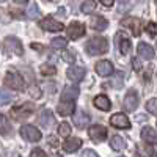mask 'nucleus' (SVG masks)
Listing matches in <instances>:
<instances>
[{"mask_svg":"<svg viewBox=\"0 0 157 157\" xmlns=\"http://www.w3.org/2000/svg\"><path fill=\"white\" fill-rule=\"evenodd\" d=\"M85 47L90 55H104L109 50V41L104 36H93L88 39Z\"/></svg>","mask_w":157,"mask_h":157,"instance_id":"obj_1","label":"nucleus"},{"mask_svg":"<svg viewBox=\"0 0 157 157\" xmlns=\"http://www.w3.org/2000/svg\"><path fill=\"white\" fill-rule=\"evenodd\" d=\"M5 85H8L11 90H16V91H22L25 88L22 75L14 72V71H8L6 72V75H5Z\"/></svg>","mask_w":157,"mask_h":157,"instance_id":"obj_2","label":"nucleus"},{"mask_svg":"<svg viewBox=\"0 0 157 157\" xmlns=\"http://www.w3.org/2000/svg\"><path fill=\"white\" fill-rule=\"evenodd\" d=\"M33 105L32 104H22L19 107L11 109V118L16 121H22V120H27V118L33 113Z\"/></svg>","mask_w":157,"mask_h":157,"instance_id":"obj_3","label":"nucleus"},{"mask_svg":"<svg viewBox=\"0 0 157 157\" xmlns=\"http://www.w3.org/2000/svg\"><path fill=\"white\" fill-rule=\"evenodd\" d=\"M5 54H14V55H22L24 54L22 43L16 36H6L5 38Z\"/></svg>","mask_w":157,"mask_h":157,"instance_id":"obj_4","label":"nucleus"},{"mask_svg":"<svg viewBox=\"0 0 157 157\" xmlns=\"http://www.w3.org/2000/svg\"><path fill=\"white\" fill-rule=\"evenodd\" d=\"M21 135L24 137V140L33 141V143L39 141V140H41V137H43L41 132H39V129L35 127V126H32V124H25V126H22V127H21Z\"/></svg>","mask_w":157,"mask_h":157,"instance_id":"obj_5","label":"nucleus"},{"mask_svg":"<svg viewBox=\"0 0 157 157\" xmlns=\"http://www.w3.org/2000/svg\"><path fill=\"white\" fill-rule=\"evenodd\" d=\"M88 135L93 141L101 143V141H104L107 138V127H104L101 124H94V126H91L88 129Z\"/></svg>","mask_w":157,"mask_h":157,"instance_id":"obj_6","label":"nucleus"},{"mask_svg":"<svg viewBox=\"0 0 157 157\" xmlns=\"http://www.w3.org/2000/svg\"><path fill=\"white\" fill-rule=\"evenodd\" d=\"M121 24L124 25V27H127L130 32H132L134 36H140L141 35V30H143V24L140 19L137 17H124L121 21Z\"/></svg>","mask_w":157,"mask_h":157,"instance_id":"obj_7","label":"nucleus"},{"mask_svg":"<svg viewBox=\"0 0 157 157\" xmlns=\"http://www.w3.org/2000/svg\"><path fill=\"white\" fill-rule=\"evenodd\" d=\"M39 25H41V29H44V30H47V32H61L64 27H63V24L61 22H58L57 19H54V17H50V16H47V17H44L41 22H39Z\"/></svg>","mask_w":157,"mask_h":157,"instance_id":"obj_8","label":"nucleus"},{"mask_svg":"<svg viewBox=\"0 0 157 157\" xmlns=\"http://www.w3.org/2000/svg\"><path fill=\"white\" fill-rule=\"evenodd\" d=\"M110 124L116 129H129L130 127V121L124 113H115L110 118Z\"/></svg>","mask_w":157,"mask_h":157,"instance_id":"obj_9","label":"nucleus"},{"mask_svg":"<svg viewBox=\"0 0 157 157\" xmlns=\"http://www.w3.org/2000/svg\"><path fill=\"white\" fill-rule=\"evenodd\" d=\"M85 35V25L82 22H71L68 27V36L71 39H78Z\"/></svg>","mask_w":157,"mask_h":157,"instance_id":"obj_10","label":"nucleus"},{"mask_svg":"<svg viewBox=\"0 0 157 157\" xmlns=\"http://www.w3.org/2000/svg\"><path fill=\"white\" fill-rule=\"evenodd\" d=\"M137 107H138V94H137V91L130 90V91H127V94L124 98V109L127 112H132Z\"/></svg>","mask_w":157,"mask_h":157,"instance_id":"obj_11","label":"nucleus"},{"mask_svg":"<svg viewBox=\"0 0 157 157\" xmlns=\"http://www.w3.org/2000/svg\"><path fill=\"white\" fill-rule=\"evenodd\" d=\"M116 44H118V49H120V52L123 55H127L130 52V39L123 32L116 33Z\"/></svg>","mask_w":157,"mask_h":157,"instance_id":"obj_12","label":"nucleus"},{"mask_svg":"<svg viewBox=\"0 0 157 157\" xmlns=\"http://www.w3.org/2000/svg\"><path fill=\"white\" fill-rule=\"evenodd\" d=\"M80 94V88L77 85H68L66 88L63 90V94H61V101H75Z\"/></svg>","mask_w":157,"mask_h":157,"instance_id":"obj_13","label":"nucleus"},{"mask_svg":"<svg viewBox=\"0 0 157 157\" xmlns=\"http://www.w3.org/2000/svg\"><path fill=\"white\" fill-rule=\"evenodd\" d=\"M66 75H68L69 80H72V82H80L82 78L85 77V68H80V66H71V68H68Z\"/></svg>","mask_w":157,"mask_h":157,"instance_id":"obj_14","label":"nucleus"},{"mask_svg":"<svg viewBox=\"0 0 157 157\" xmlns=\"http://www.w3.org/2000/svg\"><path fill=\"white\" fill-rule=\"evenodd\" d=\"M96 72L102 77H105V75H112L113 74V64L109 61V60H101L98 61L96 64Z\"/></svg>","mask_w":157,"mask_h":157,"instance_id":"obj_15","label":"nucleus"},{"mask_svg":"<svg viewBox=\"0 0 157 157\" xmlns=\"http://www.w3.org/2000/svg\"><path fill=\"white\" fill-rule=\"evenodd\" d=\"M78 148H82V140L78 137H69L63 143V149L66 152H75Z\"/></svg>","mask_w":157,"mask_h":157,"instance_id":"obj_16","label":"nucleus"},{"mask_svg":"<svg viewBox=\"0 0 157 157\" xmlns=\"http://www.w3.org/2000/svg\"><path fill=\"white\" fill-rule=\"evenodd\" d=\"M72 121H74V124H75L78 129H83V127H86L88 123H90V116H88L83 110H77V112L74 113V116H72Z\"/></svg>","mask_w":157,"mask_h":157,"instance_id":"obj_17","label":"nucleus"},{"mask_svg":"<svg viewBox=\"0 0 157 157\" xmlns=\"http://www.w3.org/2000/svg\"><path fill=\"white\" fill-rule=\"evenodd\" d=\"M141 138H143V141H145V143H149V145H157V132H155L152 127H149V126L141 129Z\"/></svg>","mask_w":157,"mask_h":157,"instance_id":"obj_18","label":"nucleus"},{"mask_svg":"<svg viewBox=\"0 0 157 157\" xmlns=\"http://www.w3.org/2000/svg\"><path fill=\"white\" fill-rule=\"evenodd\" d=\"M137 52H138V57L143 60H152L154 58V49L146 43H140L137 47Z\"/></svg>","mask_w":157,"mask_h":157,"instance_id":"obj_19","label":"nucleus"},{"mask_svg":"<svg viewBox=\"0 0 157 157\" xmlns=\"http://www.w3.org/2000/svg\"><path fill=\"white\" fill-rule=\"evenodd\" d=\"M75 105H74V101H61L57 107V113L61 116H68L71 113H74Z\"/></svg>","mask_w":157,"mask_h":157,"instance_id":"obj_20","label":"nucleus"},{"mask_svg":"<svg viewBox=\"0 0 157 157\" xmlns=\"http://www.w3.org/2000/svg\"><path fill=\"white\" fill-rule=\"evenodd\" d=\"M107 19L105 17H102V16H94L93 19H91V29L96 30V32H104L107 29Z\"/></svg>","mask_w":157,"mask_h":157,"instance_id":"obj_21","label":"nucleus"},{"mask_svg":"<svg viewBox=\"0 0 157 157\" xmlns=\"http://www.w3.org/2000/svg\"><path fill=\"white\" fill-rule=\"evenodd\" d=\"M39 123H41L44 127H50L52 124L55 123V116L54 113H52L50 110H44L41 113V116H39Z\"/></svg>","mask_w":157,"mask_h":157,"instance_id":"obj_22","label":"nucleus"},{"mask_svg":"<svg viewBox=\"0 0 157 157\" xmlns=\"http://www.w3.org/2000/svg\"><path fill=\"white\" fill-rule=\"evenodd\" d=\"M94 105L99 109V110H110V101H109V98L107 96H104V94H99V96H96L94 98Z\"/></svg>","mask_w":157,"mask_h":157,"instance_id":"obj_23","label":"nucleus"},{"mask_svg":"<svg viewBox=\"0 0 157 157\" xmlns=\"http://www.w3.org/2000/svg\"><path fill=\"white\" fill-rule=\"evenodd\" d=\"M110 146H112V149H115V151H123V149L126 148V140H124L123 137H120V135H115V137H112V140H110Z\"/></svg>","mask_w":157,"mask_h":157,"instance_id":"obj_24","label":"nucleus"},{"mask_svg":"<svg viewBox=\"0 0 157 157\" xmlns=\"http://www.w3.org/2000/svg\"><path fill=\"white\" fill-rule=\"evenodd\" d=\"M96 6H98L96 0H85V2L82 3V6H80V10H82V13H85V14H91V13H94Z\"/></svg>","mask_w":157,"mask_h":157,"instance_id":"obj_25","label":"nucleus"},{"mask_svg":"<svg viewBox=\"0 0 157 157\" xmlns=\"http://www.w3.org/2000/svg\"><path fill=\"white\" fill-rule=\"evenodd\" d=\"M0 134H2V135L11 134V124L8 123V120L3 115H0Z\"/></svg>","mask_w":157,"mask_h":157,"instance_id":"obj_26","label":"nucleus"},{"mask_svg":"<svg viewBox=\"0 0 157 157\" xmlns=\"http://www.w3.org/2000/svg\"><path fill=\"white\" fill-rule=\"evenodd\" d=\"M50 46H52V49H63L68 46V39L66 38H55V39H52Z\"/></svg>","mask_w":157,"mask_h":157,"instance_id":"obj_27","label":"nucleus"},{"mask_svg":"<svg viewBox=\"0 0 157 157\" xmlns=\"http://www.w3.org/2000/svg\"><path fill=\"white\" fill-rule=\"evenodd\" d=\"M71 130H72V127L69 126V123H60V126H58V134H60L61 137H69V135H71Z\"/></svg>","mask_w":157,"mask_h":157,"instance_id":"obj_28","label":"nucleus"},{"mask_svg":"<svg viewBox=\"0 0 157 157\" xmlns=\"http://www.w3.org/2000/svg\"><path fill=\"white\" fill-rule=\"evenodd\" d=\"M11 99H13V94L10 93V91L0 88V105H5V104L11 102Z\"/></svg>","mask_w":157,"mask_h":157,"instance_id":"obj_29","label":"nucleus"},{"mask_svg":"<svg viewBox=\"0 0 157 157\" xmlns=\"http://www.w3.org/2000/svg\"><path fill=\"white\" fill-rule=\"evenodd\" d=\"M38 16H39L38 5H36L35 2H32V3H30V6H29V10H27V17H30V19H36Z\"/></svg>","mask_w":157,"mask_h":157,"instance_id":"obj_30","label":"nucleus"},{"mask_svg":"<svg viewBox=\"0 0 157 157\" xmlns=\"http://www.w3.org/2000/svg\"><path fill=\"white\" fill-rule=\"evenodd\" d=\"M146 110L151 113V115H157V98H152L148 101L146 104Z\"/></svg>","mask_w":157,"mask_h":157,"instance_id":"obj_31","label":"nucleus"},{"mask_svg":"<svg viewBox=\"0 0 157 157\" xmlns=\"http://www.w3.org/2000/svg\"><path fill=\"white\" fill-rule=\"evenodd\" d=\"M41 72H43V75H54L57 72V69H55V66H50V64H43Z\"/></svg>","mask_w":157,"mask_h":157,"instance_id":"obj_32","label":"nucleus"},{"mask_svg":"<svg viewBox=\"0 0 157 157\" xmlns=\"http://www.w3.org/2000/svg\"><path fill=\"white\" fill-rule=\"evenodd\" d=\"M146 32H148V35L149 36H157V24L155 22H149L148 25H146Z\"/></svg>","mask_w":157,"mask_h":157,"instance_id":"obj_33","label":"nucleus"},{"mask_svg":"<svg viewBox=\"0 0 157 157\" xmlns=\"http://www.w3.org/2000/svg\"><path fill=\"white\" fill-rule=\"evenodd\" d=\"M8 22H11V16L6 13V10L0 8V24H8Z\"/></svg>","mask_w":157,"mask_h":157,"instance_id":"obj_34","label":"nucleus"},{"mask_svg":"<svg viewBox=\"0 0 157 157\" xmlns=\"http://www.w3.org/2000/svg\"><path fill=\"white\" fill-rule=\"evenodd\" d=\"M29 93H30V96L32 98H35V99H38V98H41V91H39V88L38 86H30V90H29Z\"/></svg>","mask_w":157,"mask_h":157,"instance_id":"obj_35","label":"nucleus"},{"mask_svg":"<svg viewBox=\"0 0 157 157\" xmlns=\"http://www.w3.org/2000/svg\"><path fill=\"white\" fill-rule=\"evenodd\" d=\"M30 157H47V154L43 151V149H39V148H35L30 154Z\"/></svg>","mask_w":157,"mask_h":157,"instance_id":"obj_36","label":"nucleus"},{"mask_svg":"<svg viewBox=\"0 0 157 157\" xmlns=\"http://www.w3.org/2000/svg\"><path fill=\"white\" fill-rule=\"evenodd\" d=\"M61 57H63V60H64V61H68V63H72V61H74V54H72V52L64 50Z\"/></svg>","mask_w":157,"mask_h":157,"instance_id":"obj_37","label":"nucleus"},{"mask_svg":"<svg viewBox=\"0 0 157 157\" xmlns=\"http://www.w3.org/2000/svg\"><path fill=\"white\" fill-rule=\"evenodd\" d=\"M82 157H99L93 149H85L83 152H82Z\"/></svg>","mask_w":157,"mask_h":157,"instance_id":"obj_38","label":"nucleus"},{"mask_svg":"<svg viewBox=\"0 0 157 157\" xmlns=\"http://www.w3.org/2000/svg\"><path fill=\"white\" fill-rule=\"evenodd\" d=\"M47 141H49V145H50V146H54V148H57V146H58V140H57L54 135H50V137L47 138Z\"/></svg>","mask_w":157,"mask_h":157,"instance_id":"obj_39","label":"nucleus"},{"mask_svg":"<svg viewBox=\"0 0 157 157\" xmlns=\"http://www.w3.org/2000/svg\"><path fill=\"white\" fill-rule=\"evenodd\" d=\"M112 83H113V86H115V88H121V86H123V78H120V75H118Z\"/></svg>","mask_w":157,"mask_h":157,"instance_id":"obj_40","label":"nucleus"},{"mask_svg":"<svg viewBox=\"0 0 157 157\" xmlns=\"http://www.w3.org/2000/svg\"><path fill=\"white\" fill-rule=\"evenodd\" d=\"M99 2H101V3L104 5V6H112L115 0H99Z\"/></svg>","mask_w":157,"mask_h":157,"instance_id":"obj_41","label":"nucleus"},{"mask_svg":"<svg viewBox=\"0 0 157 157\" xmlns=\"http://www.w3.org/2000/svg\"><path fill=\"white\" fill-rule=\"evenodd\" d=\"M134 68H135L137 71L140 69V63H138V60H134Z\"/></svg>","mask_w":157,"mask_h":157,"instance_id":"obj_42","label":"nucleus"},{"mask_svg":"<svg viewBox=\"0 0 157 157\" xmlns=\"http://www.w3.org/2000/svg\"><path fill=\"white\" fill-rule=\"evenodd\" d=\"M32 47H33L35 50H39V49H41V46H39V44H32Z\"/></svg>","mask_w":157,"mask_h":157,"instance_id":"obj_43","label":"nucleus"},{"mask_svg":"<svg viewBox=\"0 0 157 157\" xmlns=\"http://www.w3.org/2000/svg\"><path fill=\"white\" fill-rule=\"evenodd\" d=\"M16 3H25V2H29V0H14Z\"/></svg>","mask_w":157,"mask_h":157,"instance_id":"obj_44","label":"nucleus"},{"mask_svg":"<svg viewBox=\"0 0 157 157\" xmlns=\"http://www.w3.org/2000/svg\"><path fill=\"white\" fill-rule=\"evenodd\" d=\"M120 2H127V0H120Z\"/></svg>","mask_w":157,"mask_h":157,"instance_id":"obj_45","label":"nucleus"},{"mask_svg":"<svg viewBox=\"0 0 157 157\" xmlns=\"http://www.w3.org/2000/svg\"><path fill=\"white\" fill-rule=\"evenodd\" d=\"M55 157H61V155H55Z\"/></svg>","mask_w":157,"mask_h":157,"instance_id":"obj_46","label":"nucleus"},{"mask_svg":"<svg viewBox=\"0 0 157 157\" xmlns=\"http://www.w3.org/2000/svg\"><path fill=\"white\" fill-rule=\"evenodd\" d=\"M0 2H5V0H0Z\"/></svg>","mask_w":157,"mask_h":157,"instance_id":"obj_47","label":"nucleus"},{"mask_svg":"<svg viewBox=\"0 0 157 157\" xmlns=\"http://www.w3.org/2000/svg\"><path fill=\"white\" fill-rule=\"evenodd\" d=\"M155 47H157V43H155Z\"/></svg>","mask_w":157,"mask_h":157,"instance_id":"obj_48","label":"nucleus"},{"mask_svg":"<svg viewBox=\"0 0 157 157\" xmlns=\"http://www.w3.org/2000/svg\"><path fill=\"white\" fill-rule=\"evenodd\" d=\"M155 2H157V0H155Z\"/></svg>","mask_w":157,"mask_h":157,"instance_id":"obj_49","label":"nucleus"},{"mask_svg":"<svg viewBox=\"0 0 157 157\" xmlns=\"http://www.w3.org/2000/svg\"><path fill=\"white\" fill-rule=\"evenodd\" d=\"M155 157H157V155H155Z\"/></svg>","mask_w":157,"mask_h":157,"instance_id":"obj_50","label":"nucleus"}]
</instances>
